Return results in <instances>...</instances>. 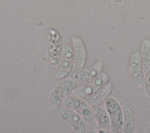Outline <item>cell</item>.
Instances as JSON below:
<instances>
[{
  "label": "cell",
  "instance_id": "52a82bcc",
  "mask_svg": "<svg viewBox=\"0 0 150 133\" xmlns=\"http://www.w3.org/2000/svg\"><path fill=\"white\" fill-rule=\"evenodd\" d=\"M57 112L59 116L63 120L68 122L71 125L75 132H86V122L74 110L62 105L57 108Z\"/></svg>",
  "mask_w": 150,
  "mask_h": 133
},
{
  "label": "cell",
  "instance_id": "9a60e30c",
  "mask_svg": "<svg viewBox=\"0 0 150 133\" xmlns=\"http://www.w3.org/2000/svg\"><path fill=\"white\" fill-rule=\"evenodd\" d=\"M145 81L144 84V89L145 91L148 95V96L150 98V70H148L145 74Z\"/></svg>",
  "mask_w": 150,
  "mask_h": 133
},
{
  "label": "cell",
  "instance_id": "7a4b0ae2",
  "mask_svg": "<svg viewBox=\"0 0 150 133\" xmlns=\"http://www.w3.org/2000/svg\"><path fill=\"white\" fill-rule=\"evenodd\" d=\"M105 107L110 120L111 132H123V114L118 101L113 97H108L105 101Z\"/></svg>",
  "mask_w": 150,
  "mask_h": 133
},
{
  "label": "cell",
  "instance_id": "3957f363",
  "mask_svg": "<svg viewBox=\"0 0 150 133\" xmlns=\"http://www.w3.org/2000/svg\"><path fill=\"white\" fill-rule=\"evenodd\" d=\"M48 40V59L52 65H56L60 60L63 51V42L59 32L50 28L47 31Z\"/></svg>",
  "mask_w": 150,
  "mask_h": 133
},
{
  "label": "cell",
  "instance_id": "30bf717a",
  "mask_svg": "<svg viewBox=\"0 0 150 133\" xmlns=\"http://www.w3.org/2000/svg\"><path fill=\"white\" fill-rule=\"evenodd\" d=\"M94 118L97 120L98 125V132H111V124L108 112L101 105L91 107Z\"/></svg>",
  "mask_w": 150,
  "mask_h": 133
},
{
  "label": "cell",
  "instance_id": "9c48e42d",
  "mask_svg": "<svg viewBox=\"0 0 150 133\" xmlns=\"http://www.w3.org/2000/svg\"><path fill=\"white\" fill-rule=\"evenodd\" d=\"M71 42L74 52V67L75 69H83L86 64L87 53L83 40L78 36H72Z\"/></svg>",
  "mask_w": 150,
  "mask_h": 133
},
{
  "label": "cell",
  "instance_id": "277c9868",
  "mask_svg": "<svg viewBox=\"0 0 150 133\" xmlns=\"http://www.w3.org/2000/svg\"><path fill=\"white\" fill-rule=\"evenodd\" d=\"M61 104L74 110L87 123L94 118L91 108L82 98L73 95L67 96L63 100Z\"/></svg>",
  "mask_w": 150,
  "mask_h": 133
},
{
  "label": "cell",
  "instance_id": "8fae6325",
  "mask_svg": "<svg viewBox=\"0 0 150 133\" xmlns=\"http://www.w3.org/2000/svg\"><path fill=\"white\" fill-rule=\"evenodd\" d=\"M112 89V84L110 82H108L94 94L88 98L86 99L87 103L91 107L97 105H100L105 103L109 97Z\"/></svg>",
  "mask_w": 150,
  "mask_h": 133
},
{
  "label": "cell",
  "instance_id": "5bb4252c",
  "mask_svg": "<svg viewBox=\"0 0 150 133\" xmlns=\"http://www.w3.org/2000/svg\"><path fill=\"white\" fill-rule=\"evenodd\" d=\"M98 125L97 120L94 118L91 121L88 122L86 125V132L87 133H96L98 132Z\"/></svg>",
  "mask_w": 150,
  "mask_h": 133
},
{
  "label": "cell",
  "instance_id": "7c38bea8",
  "mask_svg": "<svg viewBox=\"0 0 150 133\" xmlns=\"http://www.w3.org/2000/svg\"><path fill=\"white\" fill-rule=\"evenodd\" d=\"M121 106L123 114V132L132 133L135 127V118L133 110L125 103H122Z\"/></svg>",
  "mask_w": 150,
  "mask_h": 133
},
{
  "label": "cell",
  "instance_id": "4fadbf2b",
  "mask_svg": "<svg viewBox=\"0 0 150 133\" xmlns=\"http://www.w3.org/2000/svg\"><path fill=\"white\" fill-rule=\"evenodd\" d=\"M140 53L142 63L150 70V39L145 38L142 40L140 45Z\"/></svg>",
  "mask_w": 150,
  "mask_h": 133
},
{
  "label": "cell",
  "instance_id": "ba28073f",
  "mask_svg": "<svg viewBox=\"0 0 150 133\" xmlns=\"http://www.w3.org/2000/svg\"><path fill=\"white\" fill-rule=\"evenodd\" d=\"M103 66V62L98 61L87 68L72 70L70 76L71 79L78 81H87L94 79L102 72Z\"/></svg>",
  "mask_w": 150,
  "mask_h": 133
},
{
  "label": "cell",
  "instance_id": "5b68a950",
  "mask_svg": "<svg viewBox=\"0 0 150 133\" xmlns=\"http://www.w3.org/2000/svg\"><path fill=\"white\" fill-rule=\"evenodd\" d=\"M78 86L77 81L73 79H68L63 81L56 86L52 91L49 102L53 108H57L63 100Z\"/></svg>",
  "mask_w": 150,
  "mask_h": 133
},
{
  "label": "cell",
  "instance_id": "6da1fadb",
  "mask_svg": "<svg viewBox=\"0 0 150 133\" xmlns=\"http://www.w3.org/2000/svg\"><path fill=\"white\" fill-rule=\"evenodd\" d=\"M109 75L106 72H101L85 85L76 88L71 93L73 96L82 99H87L94 94L109 81Z\"/></svg>",
  "mask_w": 150,
  "mask_h": 133
},
{
  "label": "cell",
  "instance_id": "8992f818",
  "mask_svg": "<svg viewBox=\"0 0 150 133\" xmlns=\"http://www.w3.org/2000/svg\"><path fill=\"white\" fill-rule=\"evenodd\" d=\"M60 60L59 67L54 74L56 79L66 78L72 71L74 62V52L71 45L66 44L64 46Z\"/></svg>",
  "mask_w": 150,
  "mask_h": 133
},
{
  "label": "cell",
  "instance_id": "2e32d148",
  "mask_svg": "<svg viewBox=\"0 0 150 133\" xmlns=\"http://www.w3.org/2000/svg\"><path fill=\"white\" fill-rule=\"evenodd\" d=\"M112 4L118 9H122L126 6V0H110Z\"/></svg>",
  "mask_w": 150,
  "mask_h": 133
}]
</instances>
